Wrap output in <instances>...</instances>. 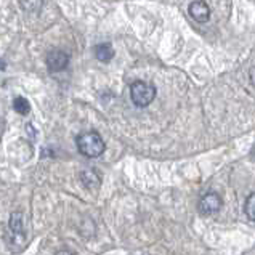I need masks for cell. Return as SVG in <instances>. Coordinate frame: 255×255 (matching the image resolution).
Listing matches in <instances>:
<instances>
[{
  "label": "cell",
  "instance_id": "11",
  "mask_svg": "<svg viewBox=\"0 0 255 255\" xmlns=\"http://www.w3.org/2000/svg\"><path fill=\"white\" fill-rule=\"evenodd\" d=\"M249 77H251V84L255 87V68H252V69H251V72H249Z\"/></svg>",
  "mask_w": 255,
  "mask_h": 255
},
{
  "label": "cell",
  "instance_id": "1",
  "mask_svg": "<svg viewBox=\"0 0 255 255\" xmlns=\"http://www.w3.org/2000/svg\"><path fill=\"white\" fill-rule=\"evenodd\" d=\"M77 149L85 157H100L106 149L105 140L98 132H85L81 133L76 140Z\"/></svg>",
  "mask_w": 255,
  "mask_h": 255
},
{
  "label": "cell",
  "instance_id": "7",
  "mask_svg": "<svg viewBox=\"0 0 255 255\" xmlns=\"http://www.w3.org/2000/svg\"><path fill=\"white\" fill-rule=\"evenodd\" d=\"M81 181L87 189H98L101 185V175L97 169H85L81 172Z\"/></svg>",
  "mask_w": 255,
  "mask_h": 255
},
{
  "label": "cell",
  "instance_id": "5",
  "mask_svg": "<svg viewBox=\"0 0 255 255\" xmlns=\"http://www.w3.org/2000/svg\"><path fill=\"white\" fill-rule=\"evenodd\" d=\"M47 68L50 69V72H60L64 71L68 68L69 64V55L63 50H52L48 55H47Z\"/></svg>",
  "mask_w": 255,
  "mask_h": 255
},
{
  "label": "cell",
  "instance_id": "4",
  "mask_svg": "<svg viewBox=\"0 0 255 255\" xmlns=\"http://www.w3.org/2000/svg\"><path fill=\"white\" fill-rule=\"evenodd\" d=\"M223 206V201H222V196L217 194V193H207L204 194L201 201H199V212L202 215H214L217 214L218 210L222 209Z\"/></svg>",
  "mask_w": 255,
  "mask_h": 255
},
{
  "label": "cell",
  "instance_id": "9",
  "mask_svg": "<svg viewBox=\"0 0 255 255\" xmlns=\"http://www.w3.org/2000/svg\"><path fill=\"white\" fill-rule=\"evenodd\" d=\"M13 108H14V111H16L18 114H21V116H26V114H29V111H31V105H29V101L24 97L14 98Z\"/></svg>",
  "mask_w": 255,
  "mask_h": 255
},
{
  "label": "cell",
  "instance_id": "6",
  "mask_svg": "<svg viewBox=\"0 0 255 255\" xmlns=\"http://www.w3.org/2000/svg\"><path fill=\"white\" fill-rule=\"evenodd\" d=\"M188 11L191 14V18L198 21V23H207L210 19V8L204 0H194V2H191L188 6Z\"/></svg>",
  "mask_w": 255,
  "mask_h": 255
},
{
  "label": "cell",
  "instance_id": "14",
  "mask_svg": "<svg viewBox=\"0 0 255 255\" xmlns=\"http://www.w3.org/2000/svg\"><path fill=\"white\" fill-rule=\"evenodd\" d=\"M2 128H3V124H2V119H0V133H2Z\"/></svg>",
  "mask_w": 255,
  "mask_h": 255
},
{
  "label": "cell",
  "instance_id": "3",
  "mask_svg": "<svg viewBox=\"0 0 255 255\" xmlns=\"http://www.w3.org/2000/svg\"><path fill=\"white\" fill-rule=\"evenodd\" d=\"M6 235H8V244L11 247H16L18 249V247L26 244V227H24L23 214L21 212H14L11 215Z\"/></svg>",
  "mask_w": 255,
  "mask_h": 255
},
{
  "label": "cell",
  "instance_id": "13",
  "mask_svg": "<svg viewBox=\"0 0 255 255\" xmlns=\"http://www.w3.org/2000/svg\"><path fill=\"white\" fill-rule=\"evenodd\" d=\"M56 255H74V254H72V252H68V251H60Z\"/></svg>",
  "mask_w": 255,
  "mask_h": 255
},
{
  "label": "cell",
  "instance_id": "2",
  "mask_svg": "<svg viewBox=\"0 0 255 255\" xmlns=\"http://www.w3.org/2000/svg\"><path fill=\"white\" fill-rule=\"evenodd\" d=\"M156 87L144 82V81H135L130 85V98H132V103L138 108H146L149 106L156 98Z\"/></svg>",
  "mask_w": 255,
  "mask_h": 255
},
{
  "label": "cell",
  "instance_id": "10",
  "mask_svg": "<svg viewBox=\"0 0 255 255\" xmlns=\"http://www.w3.org/2000/svg\"><path fill=\"white\" fill-rule=\"evenodd\" d=\"M244 212H246V215H247L249 220L255 222V193L247 196L246 204H244Z\"/></svg>",
  "mask_w": 255,
  "mask_h": 255
},
{
  "label": "cell",
  "instance_id": "12",
  "mask_svg": "<svg viewBox=\"0 0 255 255\" xmlns=\"http://www.w3.org/2000/svg\"><path fill=\"white\" fill-rule=\"evenodd\" d=\"M5 68H6V63L2 60V58H0V71H3Z\"/></svg>",
  "mask_w": 255,
  "mask_h": 255
},
{
  "label": "cell",
  "instance_id": "8",
  "mask_svg": "<svg viewBox=\"0 0 255 255\" xmlns=\"http://www.w3.org/2000/svg\"><path fill=\"white\" fill-rule=\"evenodd\" d=\"M93 52H95V58L101 63H108L114 58V48H113L111 43H108V42L95 45Z\"/></svg>",
  "mask_w": 255,
  "mask_h": 255
}]
</instances>
